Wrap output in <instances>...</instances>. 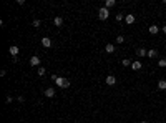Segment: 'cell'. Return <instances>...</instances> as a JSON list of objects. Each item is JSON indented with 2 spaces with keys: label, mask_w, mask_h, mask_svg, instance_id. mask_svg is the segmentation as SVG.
<instances>
[{
  "label": "cell",
  "mask_w": 166,
  "mask_h": 123,
  "mask_svg": "<svg viewBox=\"0 0 166 123\" xmlns=\"http://www.w3.org/2000/svg\"><path fill=\"white\" fill-rule=\"evenodd\" d=\"M57 86H60V88H68L70 86V80L68 78H63V77H58V80L55 81Z\"/></svg>",
  "instance_id": "6da1fadb"
},
{
  "label": "cell",
  "mask_w": 166,
  "mask_h": 123,
  "mask_svg": "<svg viewBox=\"0 0 166 123\" xmlns=\"http://www.w3.org/2000/svg\"><path fill=\"white\" fill-rule=\"evenodd\" d=\"M108 17H110V10L106 7H101L100 10H98V19L100 20H106Z\"/></svg>",
  "instance_id": "7a4b0ae2"
},
{
  "label": "cell",
  "mask_w": 166,
  "mask_h": 123,
  "mask_svg": "<svg viewBox=\"0 0 166 123\" xmlns=\"http://www.w3.org/2000/svg\"><path fill=\"white\" fill-rule=\"evenodd\" d=\"M30 65H32V67H38V65H40V57H38V55L30 57Z\"/></svg>",
  "instance_id": "3957f363"
},
{
  "label": "cell",
  "mask_w": 166,
  "mask_h": 123,
  "mask_svg": "<svg viewBox=\"0 0 166 123\" xmlns=\"http://www.w3.org/2000/svg\"><path fill=\"white\" fill-rule=\"evenodd\" d=\"M105 81H106V85H115L116 83V77L115 75H108V77H106V78H105Z\"/></svg>",
  "instance_id": "277c9868"
},
{
  "label": "cell",
  "mask_w": 166,
  "mask_h": 123,
  "mask_svg": "<svg viewBox=\"0 0 166 123\" xmlns=\"http://www.w3.org/2000/svg\"><path fill=\"white\" fill-rule=\"evenodd\" d=\"M43 95H45L47 98H53V97H55V88H47V90L43 92Z\"/></svg>",
  "instance_id": "5b68a950"
},
{
  "label": "cell",
  "mask_w": 166,
  "mask_h": 123,
  "mask_svg": "<svg viewBox=\"0 0 166 123\" xmlns=\"http://www.w3.org/2000/svg\"><path fill=\"white\" fill-rule=\"evenodd\" d=\"M8 52H10V55H12V57H17V55H19V52H20V48L17 47V45H12Z\"/></svg>",
  "instance_id": "8992f818"
},
{
  "label": "cell",
  "mask_w": 166,
  "mask_h": 123,
  "mask_svg": "<svg viewBox=\"0 0 166 123\" xmlns=\"http://www.w3.org/2000/svg\"><path fill=\"white\" fill-rule=\"evenodd\" d=\"M42 45H43L45 48H50V47H52V40L48 38V37H43V38H42Z\"/></svg>",
  "instance_id": "52a82bcc"
},
{
  "label": "cell",
  "mask_w": 166,
  "mask_h": 123,
  "mask_svg": "<svg viewBox=\"0 0 166 123\" xmlns=\"http://www.w3.org/2000/svg\"><path fill=\"white\" fill-rule=\"evenodd\" d=\"M134 20H136V19H134V15H131V13H128V15L125 17V22H126L128 25H131V24H134Z\"/></svg>",
  "instance_id": "ba28073f"
},
{
  "label": "cell",
  "mask_w": 166,
  "mask_h": 123,
  "mask_svg": "<svg viewBox=\"0 0 166 123\" xmlns=\"http://www.w3.org/2000/svg\"><path fill=\"white\" fill-rule=\"evenodd\" d=\"M148 32H150L151 35H156V33L159 32V27H156V25H151L150 28H148Z\"/></svg>",
  "instance_id": "9c48e42d"
},
{
  "label": "cell",
  "mask_w": 166,
  "mask_h": 123,
  "mask_svg": "<svg viewBox=\"0 0 166 123\" xmlns=\"http://www.w3.org/2000/svg\"><path fill=\"white\" fill-rule=\"evenodd\" d=\"M105 52H106V53H115V45H113V43H108V45L105 47Z\"/></svg>",
  "instance_id": "30bf717a"
},
{
  "label": "cell",
  "mask_w": 166,
  "mask_h": 123,
  "mask_svg": "<svg viewBox=\"0 0 166 123\" xmlns=\"http://www.w3.org/2000/svg\"><path fill=\"white\" fill-rule=\"evenodd\" d=\"M141 67H143V65H141L140 60H136V62L131 63V68H133V70H141Z\"/></svg>",
  "instance_id": "8fae6325"
},
{
  "label": "cell",
  "mask_w": 166,
  "mask_h": 123,
  "mask_svg": "<svg viewBox=\"0 0 166 123\" xmlns=\"http://www.w3.org/2000/svg\"><path fill=\"white\" fill-rule=\"evenodd\" d=\"M136 55H138V57H146V55H148V50H145V48H138V50H136Z\"/></svg>",
  "instance_id": "7c38bea8"
},
{
  "label": "cell",
  "mask_w": 166,
  "mask_h": 123,
  "mask_svg": "<svg viewBox=\"0 0 166 123\" xmlns=\"http://www.w3.org/2000/svg\"><path fill=\"white\" fill-rule=\"evenodd\" d=\"M53 24H55V27H62V25H63V19H62V17H55Z\"/></svg>",
  "instance_id": "4fadbf2b"
},
{
  "label": "cell",
  "mask_w": 166,
  "mask_h": 123,
  "mask_svg": "<svg viewBox=\"0 0 166 123\" xmlns=\"http://www.w3.org/2000/svg\"><path fill=\"white\" fill-rule=\"evenodd\" d=\"M156 55H158V52H156L155 48H151V50H148V55H146V57H150V58H156Z\"/></svg>",
  "instance_id": "5bb4252c"
},
{
  "label": "cell",
  "mask_w": 166,
  "mask_h": 123,
  "mask_svg": "<svg viewBox=\"0 0 166 123\" xmlns=\"http://www.w3.org/2000/svg\"><path fill=\"white\" fill-rule=\"evenodd\" d=\"M115 5H116L115 0H106V2H105V7L106 8H111V7H115Z\"/></svg>",
  "instance_id": "9a60e30c"
},
{
  "label": "cell",
  "mask_w": 166,
  "mask_h": 123,
  "mask_svg": "<svg viewBox=\"0 0 166 123\" xmlns=\"http://www.w3.org/2000/svg\"><path fill=\"white\" fill-rule=\"evenodd\" d=\"M158 88L159 90H166V80H159L158 81Z\"/></svg>",
  "instance_id": "2e32d148"
},
{
  "label": "cell",
  "mask_w": 166,
  "mask_h": 123,
  "mask_svg": "<svg viewBox=\"0 0 166 123\" xmlns=\"http://www.w3.org/2000/svg\"><path fill=\"white\" fill-rule=\"evenodd\" d=\"M125 42V37L123 35H118V37H116V43H123Z\"/></svg>",
  "instance_id": "e0dca14e"
},
{
  "label": "cell",
  "mask_w": 166,
  "mask_h": 123,
  "mask_svg": "<svg viewBox=\"0 0 166 123\" xmlns=\"http://www.w3.org/2000/svg\"><path fill=\"white\" fill-rule=\"evenodd\" d=\"M121 63H123L125 67H131V62H130L128 58H123V62H121Z\"/></svg>",
  "instance_id": "ac0fdd59"
},
{
  "label": "cell",
  "mask_w": 166,
  "mask_h": 123,
  "mask_svg": "<svg viewBox=\"0 0 166 123\" xmlns=\"http://www.w3.org/2000/svg\"><path fill=\"white\" fill-rule=\"evenodd\" d=\"M38 75H40V77L45 75V68H43V67H38Z\"/></svg>",
  "instance_id": "d6986e66"
},
{
  "label": "cell",
  "mask_w": 166,
  "mask_h": 123,
  "mask_svg": "<svg viewBox=\"0 0 166 123\" xmlns=\"http://www.w3.org/2000/svg\"><path fill=\"white\" fill-rule=\"evenodd\" d=\"M121 20H125V17L121 13H116V22H121Z\"/></svg>",
  "instance_id": "ffe728a7"
},
{
  "label": "cell",
  "mask_w": 166,
  "mask_h": 123,
  "mask_svg": "<svg viewBox=\"0 0 166 123\" xmlns=\"http://www.w3.org/2000/svg\"><path fill=\"white\" fill-rule=\"evenodd\" d=\"M158 67H166V60H164V58H161V60L158 62Z\"/></svg>",
  "instance_id": "44dd1931"
},
{
  "label": "cell",
  "mask_w": 166,
  "mask_h": 123,
  "mask_svg": "<svg viewBox=\"0 0 166 123\" xmlns=\"http://www.w3.org/2000/svg\"><path fill=\"white\" fill-rule=\"evenodd\" d=\"M50 80H53V81H57V80H58V77H57V75H50Z\"/></svg>",
  "instance_id": "7402d4cb"
},
{
  "label": "cell",
  "mask_w": 166,
  "mask_h": 123,
  "mask_svg": "<svg viewBox=\"0 0 166 123\" xmlns=\"http://www.w3.org/2000/svg\"><path fill=\"white\" fill-rule=\"evenodd\" d=\"M33 27H40V20H33Z\"/></svg>",
  "instance_id": "603a6c76"
},
{
  "label": "cell",
  "mask_w": 166,
  "mask_h": 123,
  "mask_svg": "<svg viewBox=\"0 0 166 123\" xmlns=\"http://www.w3.org/2000/svg\"><path fill=\"white\" fill-rule=\"evenodd\" d=\"M161 32H163V33H164V35H166V25H164V27H163V28H161Z\"/></svg>",
  "instance_id": "cb8c5ba5"
},
{
  "label": "cell",
  "mask_w": 166,
  "mask_h": 123,
  "mask_svg": "<svg viewBox=\"0 0 166 123\" xmlns=\"http://www.w3.org/2000/svg\"><path fill=\"white\" fill-rule=\"evenodd\" d=\"M141 123H148V121H146V120H143V121H141Z\"/></svg>",
  "instance_id": "d4e9b609"
}]
</instances>
